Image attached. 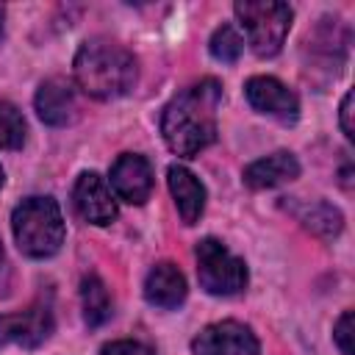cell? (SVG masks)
<instances>
[{
    "instance_id": "obj_1",
    "label": "cell",
    "mask_w": 355,
    "mask_h": 355,
    "mask_svg": "<svg viewBox=\"0 0 355 355\" xmlns=\"http://www.w3.org/2000/svg\"><path fill=\"white\" fill-rule=\"evenodd\" d=\"M222 103V86L205 78L180 94H175L161 114V133L175 155L191 158L216 139V108Z\"/></svg>"
},
{
    "instance_id": "obj_2",
    "label": "cell",
    "mask_w": 355,
    "mask_h": 355,
    "mask_svg": "<svg viewBox=\"0 0 355 355\" xmlns=\"http://www.w3.org/2000/svg\"><path fill=\"white\" fill-rule=\"evenodd\" d=\"M75 83L97 100H114L133 89L139 67L130 50L111 39H86L75 53Z\"/></svg>"
},
{
    "instance_id": "obj_3",
    "label": "cell",
    "mask_w": 355,
    "mask_h": 355,
    "mask_svg": "<svg viewBox=\"0 0 355 355\" xmlns=\"http://www.w3.org/2000/svg\"><path fill=\"white\" fill-rule=\"evenodd\" d=\"M17 247L31 258H50L64 244V216L53 197H28L11 214Z\"/></svg>"
},
{
    "instance_id": "obj_4",
    "label": "cell",
    "mask_w": 355,
    "mask_h": 355,
    "mask_svg": "<svg viewBox=\"0 0 355 355\" xmlns=\"http://www.w3.org/2000/svg\"><path fill=\"white\" fill-rule=\"evenodd\" d=\"M236 17L241 22V28L247 31V42L252 47L255 55L261 58H272L280 53L294 11L288 3H272V0H244L236 3Z\"/></svg>"
},
{
    "instance_id": "obj_5",
    "label": "cell",
    "mask_w": 355,
    "mask_h": 355,
    "mask_svg": "<svg viewBox=\"0 0 355 355\" xmlns=\"http://www.w3.org/2000/svg\"><path fill=\"white\" fill-rule=\"evenodd\" d=\"M197 277L214 297H233L247 286V263L236 258L222 241L202 239L197 244Z\"/></svg>"
},
{
    "instance_id": "obj_6",
    "label": "cell",
    "mask_w": 355,
    "mask_h": 355,
    "mask_svg": "<svg viewBox=\"0 0 355 355\" xmlns=\"http://www.w3.org/2000/svg\"><path fill=\"white\" fill-rule=\"evenodd\" d=\"M55 322H53V308L47 302H36L25 311L17 313H3L0 316V347L3 344H19V347H39L50 338Z\"/></svg>"
},
{
    "instance_id": "obj_7",
    "label": "cell",
    "mask_w": 355,
    "mask_h": 355,
    "mask_svg": "<svg viewBox=\"0 0 355 355\" xmlns=\"http://www.w3.org/2000/svg\"><path fill=\"white\" fill-rule=\"evenodd\" d=\"M194 355H258V338L255 333L233 319L208 324L194 341Z\"/></svg>"
},
{
    "instance_id": "obj_8",
    "label": "cell",
    "mask_w": 355,
    "mask_h": 355,
    "mask_svg": "<svg viewBox=\"0 0 355 355\" xmlns=\"http://www.w3.org/2000/svg\"><path fill=\"white\" fill-rule=\"evenodd\" d=\"M244 94L250 100V105L261 114H269L280 122H294L300 116V100L297 94L280 83L277 78H269V75H255L247 80L244 86Z\"/></svg>"
},
{
    "instance_id": "obj_9",
    "label": "cell",
    "mask_w": 355,
    "mask_h": 355,
    "mask_svg": "<svg viewBox=\"0 0 355 355\" xmlns=\"http://www.w3.org/2000/svg\"><path fill=\"white\" fill-rule=\"evenodd\" d=\"M72 202L78 216L89 225H111L116 219V202L111 197V189L97 172H83L75 180Z\"/></svg>"
},
{
    "instance_id": "obj_10",
    "label": "cell",
    "mask_w": 355,
    "mask_h": 355,
    "mask_svg": "<svg viewBox=\"0 0 355 355\" xmlns=\"http://www.w3.org/2000/svg\"><path fill=\"white\" fill-rule=\"evenodd\" d=\"M111 186H114L116 197L130 202V205L147 202V197L153 191L150 161L144 155H136V153H122L111 166Z\"/></svg>"
},
{
    "instance_id": "obj_11",
    "label": "cell",
    "mask_w": 355,
    "mask_h": 355,
    "mask_svg": "<svg viewBox=\"0 0 355 355\" xmlns=\"http://www.w3.org/2000/svg\"><path fill=\"white\" fill-rule=\"evenodd\" d=\"M36 111L42 116V122L53 125V128H61V125H69L75 119V111H78V103H75V89L69 80L64 78H50L39 86L36 92Z\"/></svg>"
},
{
    "instance_id": "obj_12",
    "label": "cell",
    "mask_w": 355,
    "mask_h": 355,
    "mask_svg": "<svg viewBox=\"0 0 355 355\" xmlns=\"http://www.w3.org/2000/svg\"><path fill=\"white\" fill-rule=\"evenodd\" d=\"M186 277L183 272L164 261V263H155L150 272H147V280H144V297L150 305L155 308H178L183 300H186Z\"/></svg>"
},
{
    "instance_id": "obj_13",
    "label": "cell",
    "mask_w": 355,
    "mask_h": 355,
    "mask_svg": "<svg viewBox=\"0 0 355 355\" xmlns=\"http://www.w3.org/2000/svg\"><path fill=\"white\" fill-rule=\"evenodd\" d=\"M297 175H300V161L294 158V153L277 150V153H272L266 158L252 161L244 169V183L250 189H272V186L294 180Z\"/></svg>"
},
{
    "instance_id": "obj_14",
    "label": "cell",
    "mask_w": 355,
    "mask_h": 355,
    "mask_svg": "<svg viewBox=\"0 0 355 355\" xmlns=\"http://www.w3.org/2000/svg\"><path fill=\"white\" fill-rule=\"evenodd\" d=\"M166 180H169V191L175 197V205L180 211V219L186 225H194L205 211V186L186 166H178V164L169 166Z\"/></svg>"
},
{
    "instance_id": "obj_15",
    "label": "cell",
    "mask_w": 355,
    "mask_h": 355,
    "mask_svg": "<svg viewBox=\"0 0 355 355\" xmlns=\"http://www.w3.org/2000/svg\"><path fill=\"white\" fill-rule=\"evenodd\" d=\"M80 302H83V319L89 327H100L111 319V297L105 283L97 275H86L80 283Z\"/></svg>"
},
{
    "instance_id": "obj_16",
    "label": "cell",
    "mask_w": 355,
    "mask_h": 355,
    "mask_svg": "<svg viewBox=\"0 0 355 355\" xmlns=\"http://www.w3.org/2000/svg\"><path fill=\"white\" fill-rule=\"evenodd\" d=\"M297 216H300V222L311 230V233H316V236H322V239H333V236H338L341 233V227H344V216H341V211L338 208H333L330 202H311V205H302L300 211H297Z\"/></svg>"
},
{
    "instance_id": "obj_17",
    "label": "cell",
    "mask_w": 355,
    "mask_h": 355,
    "mask_svg": "<svg viewBox=\"0 0 355 355\" xmlns=\"http://www.w3.org/2000/svg\"><path fill=\"white\" fill-rule=\"evenodd\" d=\"M25 116L17 105L0 100V147L3 150H19L25 144Z\"/></svg>"
},
{
    "instance_id": "obj_18",
    "label": "cell",
    "mask_w": 355,
    "mask_h": 355,
    "mask_svg": "<svg viewBox=\"0 0 355 355\" xmlns=\"http://www.w3.org/2000/svg\"><path fill=\"white\" fill-rule=\"evenodd\" d=\"M208 50H211V55H214L216 61L233 64V61H239V55H241V50H244V39L236 33L233 25H219V28L214 31L211 42H208Z\"/></svg>"
},
{
    "instance_id": "obj_19",
    "label": "cell",
    "mask_w": 355,
    "mask_h": 355,
    "mask_svg": "<svg viewBox=\"0 0 355 355\" xmlns=\"http://www.w3.org/2000/svg\"><path fill=\"white\" fill-rule=\"evenodd\" d=\"M333 338L344 355H352V311H344L333 327Z\"/></svg>"
},
{
    "instance_id": "obj_20",
    "label": "cell",
    "mask_w": 355,
    "mask_h": 355,
    "mask_svg": "<svg viewBox=\"0 0 355 355\" xmlns=\"http://www.w3.org/2000/svg\"><path fill=\"white\" fill-rule=\"evenodd\" d=\"M100 355H155V352L139 341H111L100 349Z\"/></svg>"
},
{
    "instance_id": "obj_21",
    "label": "cell",
    "mask_w": 355,
    "mask_h": 355,
    "mask_svg": "<svg viewBox=\"0 0 355 355\" xmlns=\"http://www.w3.org/2000/svg\"><path fill=\"white\" fill-rule=\"evenodd\" d=\"M341 130L347 139L355 136V130H352V92H347L341 100Z\"/></svg>"
},
{
    "instance_id": "obj_22",
    "label": "cell",
    "mask_w": 355,
    "mask_h": 355,
    "mask_svg": "<svg viewBox=\"0 0 355 355\" xmlns=\"http://www.w3.org/2000/svg\"><path fill=\"white\" fill-rule=\"evenodd\" d=\"M8 288V261H6V250L0 241V294Z\"/></svg>"
},
{
    "instance_id": "obj_23",
    "label": "cell",
    "mask_w": 355,
    "mask_h": 355,
    "mask_svg": "<svg viewBox=\"0 0 355 355\" xmlns=\"http://www.w3.org/2000/svg\"><path fill=\"white\" fill-rule=\"evenodd\" d=\"M3 17H6V8L0 6V31H3Z\"/></svg>"
},
{
    "instance_id": "obj_24",
    "label": "cell",
    "mask_w": 355,
    "mask_h": 355,
    "mask_svg": "<svg viewBox=\"0 0 355 355\" xmlns=\"http://www.w3.org/2000/svg\"><path fill=\"white\" fill-rule=\"evenodd\" d=\"M0 186H3V166H0Z\"/></svg>"
}]
</instances>
